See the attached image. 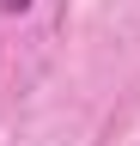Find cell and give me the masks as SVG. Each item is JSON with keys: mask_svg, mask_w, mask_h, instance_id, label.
<instances>
[{"mask_svg": "<svg viewBox=\"0 0 140 146\" xmlns=\"http://www.w3.org/2000/svg\"><path fill=\"white\" fill-rule=\"evenodd\" d=\"M0 12H31V0H0Z\"/></svg>", "mask_w": 140, "mask_h": 146, "instance_id": "cell-1", "label": "cell"}]
</instances>
